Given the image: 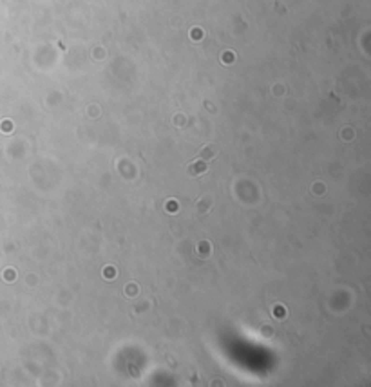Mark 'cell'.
I'll use <instances>...</instances> for the list:
<instances>
[{"label": "cell", "mask_w": 371, "mask_h": 387, "mask_svg": "<svg viewBox=\"0 0 371 387\" xmlns=\"http://www.w3.org/2000/svg\"><path fill=\"white\" fill-rule=\"evenodd\" d=\"M199 163H201V165H194V167L190 168V172H195V170H197V172H205V168H206V167L203 165V161H199Z\"/></svg>", "instance_id": "cell-1"}]
</instances>
